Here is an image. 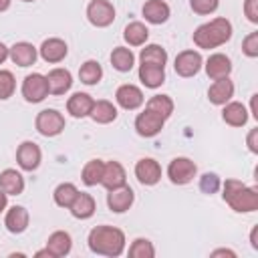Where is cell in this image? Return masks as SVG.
<instances>
[{"label":"cell","instance_id":"6da1fadb","mask_svg":"<svg viewBox=\"0 0 258 258\" xmlns=\"http://www.w3.org/2000/svg\"><path fill=\"white\" fill-rule=\"evenodd\" d=\"M89 248L101 256H119L125 250V234L115 226H97L89 232Z\"/></svg>","mask_w":258,"mask_h":258},{"label":"cell","instance_id":"7a4b0ae2","mask_svg":"<svg viewBox=\"0 0 258 258\" xmlns=\"http://www.w3.org/2000/svg\"><path fill=\"white\" fill-rule=\"evenodd\" d=\"M232 38V22L228 18H214L194 30V44L198 48H216Z\"/></svg>","mask_w":258,"mask_h":258},{"label":"cell","instance_id":"3957f363","mask_svg":"<svg viewBox=\"0 0 258 258\" xmlns=\"http://www.w3.org/2000/svg\"><path fill=\"white\" fill-rule=\"evenodd\" d=\"M224 202L234 212H254L258 210V189L244 185L240 179H226L224 181Z\"/></svg>","mask_w":258,"mask_h":258},{"label":"cell","instance_id":"277c9868","mask_svg":"<svg viewBox=\"0 0 258 258\" xmlns=\"http://www.w3.org/2000/svg\"><path fill=\"white\" fill-rule=\"evenodd\" d=\"M36 131L44 137H54L64 129V117L62 113H58L56 109H42L36 115Z\"/></svg>","mask_w":258,"mask_h":258},{"label":"cell","instance_id":"5b68a950","mask_svg":"<svg viewBox=\"0 0 258 258\" xmlns=\"http://www.w3.org/2000/svg\"><path fill=\"white\" fill-rule=\"evenodd\" d=\"M198 173L196 163L189 157H175L169 161L167 165V177L171 179V183L175 185H185L189 183Z\"/></svg>","mask_w":258,"mask_h":258},{"label":"cell","instance_id":"8992f818","mask_svg":"<svg viewBox=\"0 0 258 258\" xmlns=\"http://www.w3.org/2000/svg\"><path fill=\"white\" fill-rule=\"evenodd\" d=\"M87 18L93 26L105 28L115 20V6L109 0H93L87 6Z\"/></svg>","mask_w":258,"mask_h":258},{"label":"cell","instance_id":"52a82bcc","mask_svg":"<svg viewBox=\"0 0 258 258\" xmlns=\"http://www.w3.org/2000/svg\"><path fill=\"white\" fill-rule=\"evenodd\" d=\"M46 95H48V83H46L44 75L32 73V75L24 77V81H22V97L28 103H40Z\"/></svg>","mask_w":258,"mask_h":258},{"label":"cell","instance_id":"ba28073f","mask_svg":"<svg viewBox=\"0 0 258 258\" xmlns=\"http://www.w3.org/2000/svg\"><path fill=\"white\" fill-rule=\"evenodd\" d=\"M163 125H165V119L161 115H157L155 111L147 109V107L135 119V129H137V133L141 137H153V135H157L163 129Z\"/></svg>","mask_w":258,"mask_h":258},{"label":"cell","instance_id":"9c48e42d","mask_svg":"<svg viewBox=\"0 0 258 258\" xmlns=\"http://www.w3.org/2000/svg\"><path fill=\"white\" fill-rule=\"evenodd\" d=\"M202 54L198 50H181L177 56H175V62H173V69L179 77H194L200 73L202 69Z\"/></svg>","mask_w":258,"mask_h":258},{"label":"cell","instance_id":"30bf717a","mask_svg":"<svg viewBox=\"0 0 258 258\" xmlns=\"http://www.w3.org/2000/svg\"><path fill=\"white\" fill-rule=\"evenodd\" d=\"M42 153L34 141H22L16 149V161L24 171H34L40 165Z\"/></svg>","mask_w":258,"mask_h":258},{"label":"cell","instance_id":"8fae6325","mask_svg":"<svg viewBox=\"0 0 258 258\" xmlns=\"http://www.w3.org/2000/svg\"><path fill=\"white\" fill-rule=\"evenodd\" d=\"M133 200H135V194L129 185H119L115 189H109V194H107V206L115 214L127 212L133 206Z\"/></svg>","mask_w":258,"mask_h":258},{"label":"cell","instance_id":"7c38bea8","mask_svg":"<svg viewBox=\"0 0 258 258\" xmlns=\"http://www.w3.org/2000/svg\"><path fill=\"white\" fill-rule=\"evenodd\" d=\"M135 177L143 185H155L161 179V167H159V163L155 159L143 157V159H139L135 163Z\"/></svg>","mask_w":258,"mask_h":258},{"label":"cell","instance_id":"4fadbf2b","mask_svg":"<svg viewBox=\"0 0 258 258\" xmlns=\"http://www.w3.org/2000/svg\"><path fill=\"white\" fill-rule=\"evenodd\" d=\"M115 99L123 109L135 111L137 107L143 105V91L139 87H135V85H121L117 89V93H115Z\"/></svg>","mask_w":258,"mask_h":258},{"label":"cell","instance_id":"5bb4252c","mask_svg":"<svg viewBox=\"0 0 258 258\" xmlns=\"http://www.w3.org/2000/svg\"><path fill=\"white\" fill-rule=\"evenodd\" d=\"M28 210L24 206H12L8 212H6V218H4V226L10 234H22L26 228H28Z\"/></svg>","mask_w":258,"mask_h":258},{"label":"cell","instance_id":"9a60e30c","mask_svg":"<svg viewBox=\"0 0 258 258\" xmlns=\"http://www.w3.org/2000/svg\"><path fill=\"white\" fill-rule=\"evenodd\" d=\"M206 73L210 79L218 81V79H226L230 77L232 73V60L222 54V52H216V54H210V58L206 60Z\"/></svg>","mask_w":258,"mask_h":258},{"label":"cell","instance_id":"2e32d148","mask_svg":"<svg viewBox=\"0 0 258 258\" xmlns=\"http://www.w3.org/2000/svg\"><path fill=\"white\" fill-rule=\"evenodd\" d=\"M73 248V240H71V234L64 232V230H56L48 236L46 240V250L52 258H60V256H67Z\"/></svg>","mask_w":258,"mask_h":258},{"label":"cell","instance_id":"e0dca14e","mask_svg":"<svg viewBox=\"0 0 258 258\" xmlns=\"http://www.w3.org/2000/svg\"><path fill=\"white\" fill-rule=\"evenodd\" d=\"M8 56L18 67H30V64L36 62V48L30 42H24V40L22 42H14L8 48Z\"/></svg>","mask_w":258,"mask_h":258},{"label":"cell","instance_id":"ac0fdd59","mask_svg":"<svg viewBox=\"0 0 258 258\" xmlns=\"http://www.w3.org/2000/svg\"><path fill=\"white\" fill-rule=\"evenodd\" d=\"M40 56L46 60V62H60L69 48H67V42L62 38H46L42 44H40Z\"/></svg>","mask_w":258,"mask_h":258},{"label":"cell","instance_id":"d6986e66","mask_svg":"<svg viewBox=\"0 0 258 258\" xmlns=\"http://www.w3.org/2000/svg\"><path fill=\"white\" fill-rule=\"evenodd\" d=\"M46 83H48L50 95H64L73 85V77L67 69H52L46 75Z\"/></svg>","mask_w":258,"mask_h":258},{"label":"cell","instance_id":"ffe728a7","mask_svg":"<svg viewBox=\"0 0 258 258\" xmlns=\"http://www.w3.org/2000/svg\"><path fill=\"white\" fill-rule=\"evenodd\" d=\"M232 97H234V83L228 77L214 81V85L208 89V99L214 105H226Z\"/></svg>","mask_w":258,"mask_h":258},{"label":"cell","instance_id":"44dd1931","mask_svg":"<svg viewBox=\"0 0 258 258\" xmlns=\"http://www.w3.org/2000/svg\"><path fill=\"white\" fill-rule=\"evenodd\" d=\"M125 169L119 161H107L103 165V177H101V183L107 187V189H115L119 185H125Z\"/></svg>","mask_w":258,"mask_h":258},{"label":"cell","instance_id":"7402d4cb","mask_svg":"<svg viewBox=\"0 0 258 258\" xmlns=\"http://www.w3.org/2000/svg\"><path fill=\"white\" fill-rule=\"evenodd\" d=\"M93 97L87 95V93H75L73 97H69L67 101V111L77 117V119H83V117H89L91 115V109H93Z\"/></svg>","mask_w":258,"mask_h":258},{"label":"cell","instance_id":"603a6c76","mask_svg":"<svg viewBox=\"0 0 258 258\" xmlns=\"http://www.w3.org/2000/svg\"><path fill=\"white\" fill-rule=\"evenodd\" d=\"M69 210L77 220H89L95 214V198L91 194L79 191L77 198L73 200V204L69 206Z\"/></svg>","mask_w":258,"mask_h":258},{"label":"cell","instance_id":"cb8c5ba5","mask_svg":"<svg viewBox=\"0 0 258 258\" xmlns=\"http://www.w3.org/2000/svg\"><path fill=\"white\" fill-rule=\"evenodd\" d=\"M143 16L151 24H163L169 18V6L163 0H147L141 8Z\"/></svg>","mask_w":258,"mask_h":258},{"label":"cell","instance_id":"d4e9b609","mask_svg":"<svg viewBox=\"0 0 258 258\" xmlns=\"http://www.w3.org/2000/svg\"><path fill=\"white\" fill-rule=\"evenodd\" d=\"M139 81L147 89H157V87H161L165 83V69L157 67V64L141 62V67H139Z\"/></svg>","mask_w":258,"mask_h":258},{"label":"cell","instance_id":"484cf974","mask_svg":"<svg viewBox=\"0 0 258 258\" xmlns=\"http://www.w3.org/2000/svg\"><path fill=\"white\" fill-rule=\"evenodd\" d=\"M222 119L228 123V125H232V127H242V125H246V121H248V109L242 105V103H238V101H228L226 105H224V111H222Z\"/></svg>","mask_w":258,"mask_h":258},{"label":"cell","instance_id":"4316f807","mask_svg":"<svg viewBox=\"0 0 258 258\" xmlns=\"http://www.w3.org/2000/svg\"><path fill=\"white\" fill-rule=\"evenodd\" d=\"M0 189L8 196H18L24 189V177L16 169H4L0 173Z\"/></svg>","mask_w":258,"mask_h":258},{"label":"cell","instance_id":"83f0119b","mask_svg":"<svg viewBox=\"0 0 258 258\" xmlns=\"http://www.w3.org/2000/svg\"><path fill=\"white\" fill-rule=\"evenodd\" d=\"M95 123H101V125H107L111 121L117 119V107L111 103V101H95L93 103V109H91V115H89Z\"/></svg>","mask_w":258,"mask_h":258},{"label":"cell","instance_id":"f1b7e54d","mask_svg":"<svg viewBox=\"0 0 258 258\" xmlns=\"http://www.w3.org/2000/svg\"><path fill=\"white\" fill-rule=\"evenodd\" d=\"M123 38H125V42H127L129 46H141V44L147 42V38H149V30H147V26H145L143 22L135 20V22H129V24L125 26V30H123Z\"/></svg>","mask_w":258,"mask_h":258},{"label":"cell","instance_id":"f546056e","mask_svg":"<svg viewBox=\"0 0 258 258\" xmlns=\"http://www.w3.org/2000/svg\"><path fill=\"white\" fill-rule=\"evenodd\" d=\"M133 62H135V56H133L131 48H125V46L113 48V52H111V64H113V69H117L119 73H129L133 69Z\"/></svg>","mask_w":258,"mask_h":258},{"label":"cell","instance_id":"4dcf8cb0","mask_svg":"<svg viewBox=\"0 0 258 258\" xmlns=\"http://www.w3.org/2000/svg\"><path fill=\"white\" fill-rule=\"evenodd\" d=\"M139 58H141V62H145V64L165 67V62H167V52H165V48L159 46V44H145V48H141Z\"/></svg>","mask_w":258,"mask_h":258},{"label":"cell","instance_id":"1f68e13d","mask_svg":"<svg viewBox=\"0 0 258 258\" xmlns=\"http://www.w3.org/2000/svg\"><path fill=\"white\" fill-rule=\"evenodd\" d=\"M103 161L101 159H91V161H87L85 163V167H83V173H81V177H83V183L85 185H97V183H101V177H103Z\"/></svg>","mask_w":258,"mask_h":258},{"label":"cell","instance_id":"d6a6232c","mask_svg":"<svg viewBox=\"0 0 258 258\" xmlns=\"http://www.w3.org/2000/svg\"><path fill=\"white\" fill-rule=\"evenodd\" d=\"M101 77H103V69L97 60H87L79 69V79L85 85H97L101 81Z\"/></svg>","mask_w":258,"mask_h":258},{"label":"cell","instance_id":"836d02e7","mask_svg":"<svg viewBox=\"0 0 258 258\" xmlns=\"http://www.w3.org/2000/svg\"><path fill=\"white\" fill-rule=\"evenodd\" d=\"M77 194H79V189H77L75 183H69V181L60 183L54 189V204L60 206V208H69L73 204V200L77 198Z\"/></svg>","mask_w":258,"mask_h":258},{"label":"cell","instance_id":"e575fe53","mask_svg":"<svg viewBox=\"0 0 258 258\" xmlns=\"http://www.w3.org/2000/svg\"><path fill=\"white\" fill-rule=\"evenodd\" d=\"M147 109L155 111L157 115H161L163 119H167L171 113H173V101L167 97V95H153L149 101H147Z\"/></svg>","mask_w":258,"mask_h":258},{"label":"cell","instance_id":"d590c367","mask_svg":"<svg viewBox=\"0 0 258 258\" xmlns=\"http://www.w3.org/2000/svg\"><path fill=\"white\" fill-rule=\"evenodd\" d=\"M129 256L131 258H153L155 256V248L147 238H137L129 246Z\"/></svg>","mask_w":258,"mask_h":258},{"label":"cell","instance_id":"8d00e7d4","mask_svg":"<svg viewBox=\"0 0 258 258\" xmlns=\"http://www.w3.org/2000/svg\"><path fill=\"white\" fill-rule=\"evenodd\" d=\"M16 89L14 75L10 71H0V99H10Z\"/></svg>","mask_w":258,"mask_h":258},{"label":"cell","instance_id":"74e56055","mask_svg":"<svg viewBox=\"0 0 258 258\" xmlns=\"http://www.w3.org/2000/svg\"><path fill=\"white\" fill-rule=\"evenodd\" d=\"M189 6H191V10L196 14L206 16V14H212V12L218 10L220 0H189Z\"/></svg>","mask_w":258,"mask_h":258},{"label":"cell","instance_id":"f35d334b","mask_svg":"<svg viewBox=\"0 0 258 258\" xmlns=\"http://www.w3.org/2000/svg\"><path fill=\"white\" fill-rule=\"evenodd\" d=\"M220 187V177L216 173H204L200 177V189L204 194H214Z\"/></svg>","mask_w":258,"mask_h":258},{"label":"cell","instance_id":"ab89813d","mask_svg":"<svg viewBox=\"0 0 258 258\" xmlns=\"http://www.w3.org/2000/svg\"><path fill=\"white\" fill-rule=\"evenodd\" d=\"M242 50H244V54L250 56V58H256V56H258V32H250V34L244 38Z\"/></svg>","mask_w":258,"mask_h":258},{"label":"cell","instance_id":"60d3db41","mask_svg":"<svg viewBox=\"0 0 258 258\" xmlns=\"http://www.w3.org/2000/svg\"><path fill=\"white\" fill-rule=\"evenodd\" d=\"M244 14L248 16L250 22H258V0H246L244 2Z\"/></svg>","mask_w":258,"mask_h":258},{"label":"cell","instance_id":"b9f144b4","mask_svg":"<svg viewBox=\"0 0 258 258\" xmlns=\"http://www.w3.org/2000/svg\"><path fill=\"white\" fill-rule=\"evenodd\" d=\"M246 143H248V149H250L252 153H258V127L250 129V133H248V137H246Z\"/></svg>","mask_w":258,"mask_h":258},{"label":"cell","instance_id":"7bdbcfd3","mask_svg":"<svg viewBox=\"0 0 258 258\" xmlns=\"http://www.w3.org/2000/svg\"><path fill=\"white\" fill-rule=\"evenodd\" d=\"M6 206H8V194H4V191L0 189V212H4Z\"/></svg>","mask_w":258,"mask_h":258},{"label":"cell","instance_id":"ee69618b","mask_svg":"<svg viewBox=\"0 0 258 258\" xmlns=\"http://www.w3.org/2000/svg\"><path fill=\"white\" fill-rule=\"evenodd\" d=\"M212 256H236V252H232V250H214L212 252Z\"/></svg>","mask_w":258,"mask_h":258},{"label":"cell","instance_id":"f6af8a7d","mask_svg":"<svg viewBox=\"0 0 258 258\" xmlns=\"http://www.w3.org/2000/svg\"><path fill=\"white\" fill-rule=\"evenodd\" d=\"M6 58H8V46H4V44L0 42V64H2Z\"/></svg>","mask_w":258,"mask_h":258},{"label":"cell","instance_id":"bcb514c9","mask_svg":"<svg viewBox=\"0 0 258 258\" xmlns=\"http://www.w3.org/2000/svg\"><path fill=\"white\" fill-rule=\"evenodd\" d=\"M250 109H252V115H254V119H258V109H256V95H252V99H250Z\"/></svg>","mask_w":258,"mask_h":258},{"label":"cell","instance_id":"7dc6e473","mask_svg":"<svg viewBox=\"0 0 258 258\" xmlns=\"http://www.w3.org/2000/svg\"><path fill=\"white\" fill-rule=\"evenodd\" d=\"M256 232H258V228H254V230H252V234H250V242H252V248H254V250H258V242H256Z\"/></svg>","mask_w":258,"mask_h":258},{"label":"cell","instance_id":"c3c4849f","mask_svg":"<svg viewBox=\"0 0 258 258\" xmlns=\"http://www.w3.org/2000/svg\"><path fill=\"white\" fill-rule=\"evenodd\" d=\"M10 2H12V0H0V12H4V10H8V6H10Z\"/></svg>","mask_w":258,"mask_h":258},{"label":"cell","instance_id":"681fc988","mask_svg":"<svg viewBox=\"0 0 258 258\" xmlns=\"http://www.w3.org/2000/svg\"><path fill=\"white\" fill-rule=\"evenodd\" d=\"M22 2H34V0H22Z\"/></svg>","mask_w":258,"mask_h":258}]
</instances>
